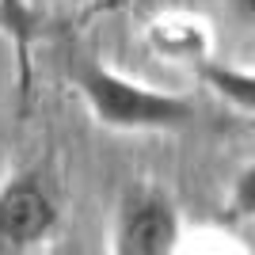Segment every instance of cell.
<instances>
[{
  "label": "cell",
  "instance_id": "obj_1",
  "mask_svg": "<svg viewBox=\"0 0 255 255\" xmlns=\"http://www.w3.org/2000/svg\"><path fill=\"white\" fill-rule=\"evenodd\" d=\"M76 92L88 115L118 133H168V129H183L194 118V103L187 96L149 88L103 61L76 65Z\"/></svg>",
  "mask_w": 255,
  "mask_h": 255
},
{
  "label": "cell",
  "instance_id": "obj_2",
  "mask_svg": "<svg viewBox=\"0 0 255 255\" xmlns=\"http://www.w3.org/2000/svg\"><path fill=\"white\" fill-rule=\"evenodd\" d=\"M183 248L179 210L156 187H133L115 210L111 252L118 255H171Z\"/></svg>",
  "mask_w": 255,
  "mask_h": 255
},
{
  "label": "cell",
  "instance_id": "obj_3",
  "mask_svg": "<svg viewBox=\"0 0 255 255\" xmlns=\"http://www.w3.org/2000/svg\"><path fill=\"white\" fill-rule=\"evenodd\" d=\"M57 198L46 187L42 171L23 168L0 187V252H34L57 229Z\"/></svg>",
  "mask_w": 255,
  "mask_h": 255
},
{
  "label": "cell",
  "instance_id": "obj_4",
  "mask_svg": "<svg viewBox=\"0 0 255 255\" xmlns=\"http://www.w3.org/2000/svg\"><path fill=\"white\" fill-rule=\"evenodd\" d=\"M145 42L156 57L164 61H183V65H198L206 57H213V34L206 27V19L191 15V11H164L156 19H149L145 27Z\"/></svg>",
  "mask_w": 255,
  "mask_h": 255
},
{
  "label": "cell",
  "instance_id": "obj_5",
  "mask_svg": "<svg viewBox=\"0 0 255 255\" xmlns=\"http://www.w3.org/2000/svg\"><path fill=\"white\" fill-rule=\"evenodd\" d=\"M194 73L217 99H225L233 111H244L255 118V69H240V65L206 57V61L194 65Z\"/></svg>",
  "mask_w": 255,
  "mask_h": 255
},
{
  "label": "cell",
  "instance_id": "obj_6",
  "mask_svg": "<svg viewBox=\"0 0 255 255\" xmlns=\"http://www.w3.org/2000/svg\"><path fill=\"white\" fill-rule=\"evenodd\" d=\"M0 27L11 34L15 65H19V92L31 88V42H34V11L27 0H0Z\"/></svg>",
  "mask_w": 255,
  "mask_h": 255
},
{
  "label": "cell",
  "instance_id": "obj_7",
  "mask_svg": "<svg viewBox=\"0 0 255 255\" xmlns=\"http://www.w3.org/2000/svg\"><path fill=\"white\" fill-rule=\"evenodd\" d=\"M229 213L233 217H255V164L236 171L229 187Z\"/></svg>",
  "mask_w": 255,
  "mask_h": 255
},
{
  "label": "cell",
  "instance_id": "obj_8",
  "mask_svg": "<svg viewBox=\"0 0 255 255\" xmlns=\"http://www.w3.org/2000/svg\"><path fill=\"white\" fill-rule=\"evenodd\" d=\"M233 8H236V15H240L244 23L255 27V0H233Z\"/></svg>",
  "mask_w": 255,
  "mask_h": 255
}]
</instances>
